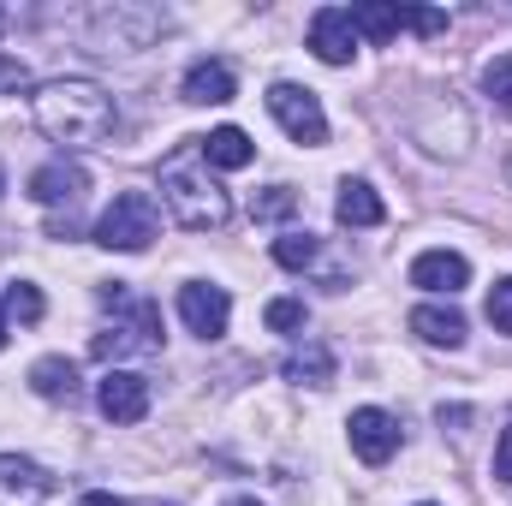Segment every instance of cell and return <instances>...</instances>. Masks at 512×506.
<instances>
[{
    "mask_svg": "<svg viewBox=\"0 0 512 506\" xmlns=\"http://www.w3.org/2000/svg\"><path fill=\"white\" fill-rule=\"evenodd\" d=\"M30 114H36L42 137H54L66 149L108 143L114 137V120H120L114 114V96L102 84H90V78H54V84H42L36 102H30Z\"/></svg>",
    "mask_w": 512,
    "mask_h": 506,
    "instance_id": "cell-1",
    "label": "cell"
},
{
    "mask_svg": "<svg viewBox=\"0 0 512 506\" xmlns=\"http://www.w3.org/2000/svg\"><path fill=\"white\" fill-rule=\"evenodd\" d=\"M161 203H167L173 221L191 227V233H221V227L233 221V197H227V185L209 173L197 137H191L179 155H167V167H161Z\"/></svg>",
    "mask_w": 512,
    "mask_h": 506,
    "instance_id": "cell-2",
    "label": "cell"
},
{
    "mask_svg": "<svg viewBox=\"0 0 512 506\" xmlns=\"http://www.w3.org/2000/svg\"><path fill=\"white\" fill-rule=\"evenodd\" d=\"M161 233V215H155V197L149 191H120L102 221H96V245L102 251H149V239Z\"/></svg>",
    "mask_w": 512,
    "mask_h": 506,
    "instance_id": "cell-3",
    "label": "cell"
},
{
    "mask_svg": "<svg viewBox=\"0 0 512 506\" xmlns=\"http://www.w3.org/2000/svg\"><path fill=\"white\" fill-rule=\"evenodd\" d=\"M126 352H161V310L143 304V298H131L126 310H114V328H102L90 340V358H102V364H114Z\"/></svg>",
    "mask_w": 512,
    "mask_h": 506,
    "instance_id": "cell-4",
    "label": "cell"
},
{
    "mask_svg": "<svg viewBox=\"0 0 512 506\" xmlns=\"http://www.w3.org/2000/svg\"><path fill=\"white\" fill-rule=\"evenodd\" d=\"M268 114L280 120V131H286L292 143H304V149H322V143H328V114H322V102H316L310 90H298V84H274V90H268Z\"/></svg>",
    "mask_w": 512,
    "mask_h": 506,
    "instance_id": "cell-5",
    "label": "cell"
},
{
    "mask_svg": "<svg viewBox=\"0 0 512 506\" xmlns=\"http://www.w3.org/2000/svg\"><path fill=\"white\" fill-rule=\"evenodd\" d=\"M179 316H185V328L197 340H221L227 322H233V298H227V286L191 280V286H179Z\"/></svg>",
    "mask_w": 512,
    "mask_h": 506,
    "instance_id": "cell-6",
    "label": "cell"
},
{
    "mask_svg": "<svg viewBox=\"0 0 512 506\" xmlns=\"http://www.w3.org/2000/svg\"><path fill=\"white\" fill-rule=\"evenodd\" d=\"M310 54H316L322 66H352L358 30H352V12H346V6H322V12L310 18Z\"/></svg>",
    "mask_w": 512,
    "mask_h": 506,
    "instance_id": "cell-7",
    "label": "cell"
},
{
    "mask_svg": "<svg viewBox=\"0 0 512 506\" xmlns=\"http://www.w3.org/2000/svg\"><path fill=\"white\" fill-rule=\"evenodd\" d=\"M352 453L364 459V465H387L393 453H399V417H387L382 405H364V411H352Z\"/></svg>",
    "mask_w": 512,
    "mask_h": 506,
    "instance_id": "cell-8",
    "label": "cell"
},
{
    "mask_svg": "<svg viewBox=\"0 0 512 506\" xmlns=\"http://www.w3.org/2000/svg\"><path fill=\"white\" fill-rule=\"evenodd\" d=\"M84 191H90V173H84L78 161H66V155L30 173V197H36L42 209H66V215H72V203H78Z\"/></svg>",
    "mask_w": 512,
    "mask_h": 506,
    "instance_id": "cell-9",
    "label": "cell"
},
{
    "mask_svg": "<svg viewBox=\"0 0 512 506\" xmlns=\"http://www.w3.org/2000/svg\"><path fill=\"white\" fill-rule=\"evenodd\" d=\"M96 405L108 423H143L149 417V381L131 376V370H108L96 387Z\"/></svg>",
    "mask_w": 512,
    "mask_h": 506,
    "instance_id": "cell-10",
    "label": "cell"
},
{
    "mask_svg": "<svg viewBox=\"0 0 512 506\" xmlns=\"http://www.w3.org/2000/svg\"><path fill=\"white\" fill-rule=\"evenodd\" d=\"M60 483L36 465V459H18V453H0V501L6 506H36L48 501Z\"/></svg>",
    "mask_w": 512,
    "mask_h": 506,
    "instance_id": "cell-11",
    "label": "cell"
},
{
    "mask_svg": "<svg viewBox=\"0 0 512 506\" xmlns=\"http://www.w3.org/2000/svg\"><path fill=\"white\" fill-rule=\"evenodd\" d=\"M233 90H239V78H233L227 60H197L185 72V102H197V108H227Z\"/></svg>",
    "mask_w": 512,
    "mask_h": 506,
    "instance_id": "cell-12",
    "label": "cell"
},
{
    "mask_svg": "<svg viewBox=\"0 0 512 506\" xmlns=\"http://www.w3.org/2000/svg\"><path fill=\"white\" fill-rule=\"evenodd\" d=\"M465 280H471V262L459 251H423L411 262V286H423V292H447L453 298Z\"/></svg>",
    "mask_w": 512,
    "mask_h": 506,
    "instance_id": "cell-13",
    "label": "cell"
},
{
    "mask_svg": "<svg viewBox=\"0 0 512 506\" xmlns=\"http://www.w3.org/2000/svg\"><path fill=\"white\" fill-rule=\"evenodd\" d=\"M411 328H417V340H429V346H465V316L453 310V304H417L411 310Z\"/></svg>",
    "mask_w": 512,
    "mask_h": 506,
    "instance_id": "cell-14",
    "label": "cell"
},
{
    "mask_svg": "<svg viewBox=\"0 0 512 506\" xmlns=\"http://www.w3.org/2000/svg\"><path fill=\"white\" fill-rule=\"evenodd\" d=\"M197 149H203L209 167H227V173H239V167H251L256 161V143L239 126H215L209 137H197Z\"/></svg>",
    "mask_w": 512,
    "mask_h": 506,
    "instance_id": "cell-15",
    "label": "cell"
},
{
    "mask_svg": "<svg viewBox=\"0 0 512 506\" xmlns=\"http://www.w3.org/2000/svg\"><path fill=\"white\" fill-rule=\"evenodd\" d=\"M280 376L304 381V387H328V381H334V352H328L322 340H304V346H292V352L280 358Z\"/></svg>",
    "mask_w": 512,
    "mask_h": 506,
    "instance_id": "cell-16",
    "label": "cell"
},
{
    "mask_svg": "<svg viewBox=\"0 0 512 506\" xmlns=\"http://www.w3.org/2000/svg\"><path fill=\"white\" fill-rule=\"evenodd\" d=\"M334 215H340V227H382L387 203L364 185V179H346V185H340V197H334Z\"/></svg>",
    "mask_w": 512,
    "mask_h": 506,
    "instance_id": "cell-17",
    "label": "cell"
},
{
    "mask_svg": "<svg viewBox=\"0 0 512 506\" xmlns=\"http://www.w3.org/2000/svg\"><path fill=\"white\" fill-rule=\"evenodd\" d=\"M30 387L42 399H72L78 393V364L72 358H42V364H30Z\"/></svg>",
    "mask_w": 512,
    "mask_h": 506,
    "instance_id": "cell-18",
    "label": "cell"
},
{
    "mask_svg": "<svg viewBox=\"0 0 512 506\" xmlns=\"http://www.w3.org/2000/svg\"><path fill=\"white\" fill-rule=\"evenodd\" d=\"M352 12V30L370 36V42H393L399 36V6H346Z\"/></svg>",
    "mask_w": 512,
    "mask_h": 506,
    "instance_id": "cell-19",
    "label": "cell"
},
{
    "mask_svg": "<svg viewBox=\"0 0 512 506\" xmlns=\"http://www.w3.org/2000/svg\"><path fill=\"white\" fill-rule=\"evenodd\" d=\"M316 256H322V245H316L310 233H280V239H274V262H280V268H310Z\"/></svg>",
    "mask_w": 512,
    "mask_h": 506,
    "instance_id": "cell-20",
    "label": "cell"
},
{
    "mask_svg": "<svg viewBox=\"0 0 512 506\" xmlns=\"http://www.w3.org/2000/svg\"><path fill=\"white\" fill-rule=\"evenodd\" d=\"M483 90H489V102L512 114V54H495L489 66H483Z\"/></svg>",
    "mask_w": 512,
    "mask_h": 506,
    "instance_id": "cell-21",
    "label": "cell"
},
{
    "mask_svg": "<svg viewBox=\"0 0 512 506\" xmlns=\"http://www.w3.org/2000/svg\"><path fill=\"white\" fill-rule=\"evenodd\" d=\"M292 209H298V191H292V185H268L262 197H251L256 221H280V215H292Z\"/></svg>",
    "mask_w": 512,
    "mask_h": 506,
    "instance_id": "cell-22",
    "label": "cell"
},
{
    "mask_svg": "<svg viewBox=\"0 0 512 506\" xmlns=\"http://www.w3.org/2000/svg\"><path fill=\"white\" fill-rule=\"evenodd\" d=\"M399 30H417V36H441V30H447V12H435V6H399Z\"/></svg>",
    "mask_w": 512,
    "mask_h": 506,
    "instance_id": "cell-23",
    "label": "cell"
},
{
    "mask_svg": "<svg viewBox=\"0 0 512 506\" xmlns=\"http://www.w3.org/2000/svg\"><path fill=\"white\" fill-rule=\"evenodd\" d=\"M6 310H12L18 322H42V310H48V304H42V292H36L30 280H18V286L6 292Z\"/></svg>",
    "mask_w": 512,
    "mask_h": 506,
    "instance_id": "cell-24",
    "label": "cell"
},
{
    "mask_svg": "<svg viewBox=\"0 0 512 506\" xmlns=\"http://www.w3.org/2000/svg\"><path fill=\"white\" fill-rule=\"evenodd\" d=\"M489 322H495V334H512V274L495 280V292H489Z\"/></svg>",
    "mask_w": 512,
    "mask_h": 506,
    "instance_id": "cell-25",
    "label": "cell"
},
{
    "mask_svg": "<svg viewBox=\"0 0 512 506\" xmlns=\"http://www.w3.org/2000/svg\"><path fill=\"white\" fill-rule=\"evenodd\" d=\"M268 328H274V334L304 328V304H298V298H274V304H268Z\"/></svg>",
    "mask_w": 512,
    "mask_h": 506,
    "instance_id": "cell-26",
    "label": "cell"
},
{
    "mask_svg": "<svg viewBox=\"0 0 512 506\" xmlns=\"http://www.w3.org/2000/svg\"><path fill=\"white\" fill-rule=\"evenodd\" d=\"M495 483H512V429L501 435V447H495Z\"/></svg>",
    "mask_w": 512,
    "mask_h": 506,
    "instance_id": "cell-27",
    "label": "cell"
},
{
    "mask_svg": "<svg viewBox=\"0 0 512 506\" xmlns=\"http://www.w3.org/2000/svg\"><path fill=\"white\" fill-rule=\"evenodd\" d=\"M84 506H173V501H120V495H102L96 489V495H84Z\"/></svg>",
    "mask_w": 512,
    "mask_h": 506,
    "instance_id": "cell-28",
    "label": "cell"
},
{
    "mask_svg": "<svg viewBox=\"0 0 512 506\" xmlns=\"http://www.w3.org/2000/svg\"><path fill=\"white\" fill-rule=\"evenodd\" d=\"M0 78H6V84H24L30 72H24V60H0Z\"/></svg>",
    "mask_w": 512,
    "mask_h": 506,
    "instance_id": "cell-29",
    "label": "cell"
},
{
    "mask_svg": "<svg viewBox=\"0 0 512 506\" xmlns=\"http://www.w3.org/2000/svg\"><path fill=\"white\" fill-rule=\"evenodd\" d=\"M0 352H6V304H0Z\"/></svg>",
    "mask_w": 512,
    "mask_h": 506,
    "instance_id": "cell-30",
    "label": "cell"
},
{
    "mask_svg": "<svg viewBox=\"0 0 512 506\" xmlns=\"http://www.w3.org/2000/svg\"><path fill=\"white\" fill-rule=\"evenodd\" d=\"M227 506H262V501H256V495H239V501H227Z\"/></svg>",
    "mask_w": 512,
    "mask_h": 506,
    "instance_id": "cell-31",
    "label": "cell"
},
{
    "mask_svg": "<svg viewBox=\"0 0 512 506\" xmlns=\"http://www.w3.org/2000/svg\"><path fill=\"white\" fill-rule=\"evenodd\" d=\"M507 185H512V155H507Z\"/></svg>",
    "mask_w": 512,
    "mask_h": 506,
    "instance_id": "cell-32",
    "label": "cell"
},
{
    "mask_svg": "<svg viewBox=\"0 0 512 506\" xmlns=\"http://www.w3.org/2000/svg\"><path fill=\"white\" fill-rule=\"evenodd\" d=\"M0 191H6V167H0Z\"/></svg>",
    "mask_w": 512,
    "mask_h": 506,
    "instance_id": "cell-33",
    "label": "cell"
},
{
    "mask_svg": "<svg viewBox=\"0 0 512 506\" xmlns=\"http://www.w3.org/2000/svg\"><path fill=\"white\" fill-rule=\"evenodd\" d=\"M0 30H6V6H0Z\"/></svg>",
    "mask_w": 512,
    "mask_h": 506,
    "instance_id": "cell-34",
    "label": "cell"
},
{
    "mask_svg": "<svg viewBox=\"0 0 512 506\" xmlns=\"http://www.w3.org/2000/svg\"><path fill=\"white\" fill-rule=\"evenodd\" d=\"M423 506H429V501H423Z\"/></svg>",
    "mask_w": 512,
    "mask_h": 506,
    "instance_id": "cell-35",
    "label": "cell"
}]
</instances>
